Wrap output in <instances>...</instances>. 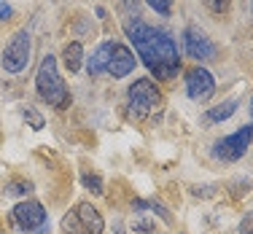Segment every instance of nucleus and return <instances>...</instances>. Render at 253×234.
<instances>
[{
	"instance_id": "f8f14e48",
	"label": "nucleus",
	"mask_w": 253,
	"mask_h": 234,
	"mask_svg": "<svg viewBox=\"0 0 253 234\" xmlns=\"http://www.w3.org/2000/svg\"><path fill=\"white\" fill-rule=\"evenodd\" d=\"M62 62H65V68L70 70V73H78V70L84 68V46H81V40H70L68 46H65V51H62Z\"/></svg>"
},
{
	"instance_id": "ddd939ff",
	"label": "nucleus",
	"mask_w": 253,
	"mask_h": 234,
	"mask_svg": "<svg viewBox=\"0 0 253 234\" xmlns=\"http://www.w3.org/2000/svg\"><path fill=\"white\" fill-rule=\"evenodd\" d=\"M237 100H226V103H221V105H215V108H210L208 111V121H226L229 116H232L234 111H237Z\"/></svg>"
},
{
	"instance_id": "4468645a",
	"label": "nucleus",
	"mask_w": 253,
	"mask_h": 234,
	"mask_svg": "<svg viewBox=\"0 0 253 234\" xmlns=\"http://www.w3.org/2000/svg\"><path fill=\"white\" fill-rule=\"evenodd\" d=\"M132 229H135L137 234H154L156 232V221L148 213H137L135 218H132Z\"/></svg>"
},
{
	"instance_id": "a878e982",
	"label": "nucleus",
	"mask_w": 253,
	"mask_h": 234,
	"mask_svg": "<svg viewBox=\"0 0 253 234\" xmlns=\"http://www.w3.org/2000/svg\"><path fill=\"white\" fill-rule=\"evenodd\" d=\"M251 116H253V103H251Z\"/></svg>"
},
{
	"instance_id": "1a4fd4ad",
	"label": "nucleus",
	"mask_w": 253,
	"mask_h": 234,
	"mask_svg": "<svg viewBox=\"0 0 253 234\" xmlns=\"http://www.w3.org/2000/svg\"><path fill=\"white\" fill-rule=\"evenodd\" d=\"M135 54H132L129 49H126L124 43H116L113 46V54H111V65H108V73H111L113 78H124L129 76L132 70H135Z\"/></svg>"
},
{
	"instance_id": "2eb2a0df",
	"label": "nucleus",
	"mask_w": 253,
	"mask_h": 234,
	"mask_svg": "<svg viewBox=\"0 0 253 234\" xmlns=\"http://www.w3.org/2000/svg\"><path fill=\"white\" fill-rule=\"evenodd\" d=\"M81 183H84V189H86V191H92L94 196L105 194V186H102V178H100V175H94V172H84V175H81Z\"/></svg>"
},
{
	"instance_id": "4be33fe9",
	"label": "nucleus",
	"mask_w": 253,
	"mask_h": 234,
	"mask_svg": "<svg viewBox=\"0 0 253 234\" xmlns=\"http://www.w3.org/2000/svg\"><path fill=\"white\" fill-rule=\"evenodd\" d=\"M240 234H253V213H245L243 224H240Z\"/></svg>"
},
{
	"instance_id": "6ab92c4d",
	"label": "nucleus",
	"mask_w": 253,
	"mask_h": 234,
	"mask_svg": "<svg viewBox=\"0 0 253 234\" xmlns=\"http://www.w3.org/2000/svg\"><path fill=\"white\" fill-rule=\"evenodd\" d=\"M146 3L151 5L159 16H170L172 14V0H146Z\"/></svg>"
},
{
	"instance_id": "dca6fc26",
	"label": "nucleus",
	"mask_w": 253,
	"mask_h": 234,
	"mask_svg": "<svg viewBox=\"0 0 253 234\" xmlns=\"http://www.w3.org/2000/svg\"><path fill=\"white\" fill-rule=\"evenodd\" d=\"M30 191H33V186L27 181H8L5 183V194L8 196H27Z\"/></svg>"
},
{
	"instance_id": "393cba45",
	"label": "nucleus",
	"mask_w": 253,
	"mask_h": 234,
	"mask_svg": "<svg viewBox=\"0 0 253 234\" xmlns=\"http://www.w3.org/2000/svg\"><path fill=\"white\" fill-rule=\"evenodd\" d=\"M113 234H126V232H124V226H122V224H116V232H113Z\"/></svg>"
},
{
	"instance_id": "5701e85b",
	"label": "nucleus",
	"mask_w": 253,
	"mask_h": 234,
	"mask_svg": "<svg viewBox=\"0 0 253 234\" xmlns=\"http://www.w3.org/2000/svg\"><path fill=\"white\" fill-rule=\"evenodd\" d=\"M215 186H194V196H213Z\"/></svg>"
},
{
	"instance_id": "f03ea898",
	"label": "nucleus",
	"mask_w": 253,
	"mask_h": 234,
	"mask_svg": "<svg viewBox=\"0 0 253 234\" xmlns=\"http://www.w3.org/2000/svg\"><path fill=\"white\" fill-rule=\"evenodd\" d=\"M35 92L43 103L54 105L57 111H65L70 108V92L65 86L62 76H59V68H57V59L51 54H46L38 65V73H35Z\"/></svg>"
},
{
	"instance_id": "a211bd4d",
	"label": "nucleus",
	"mask_w": 253,
	"mask_h": 234,
	"mask_svg": "<svg viewBox=\"0 0 253 234\" xmlns=\"http://www.w3.org/2000/svg\"><path fill=\"white\" fill-rule=\"evenodd\" d=\"M22 116H25V118H27V121H30V127H33L35 132H38V129H43V127H46V121H43V116H41V113H38V111H35V108H25V111H22Z\"/></svg>"
},
{
	"instance_id": "7ed1b4c3",
	"label": "nucleus",
	"mask_w": 253,
	"mask_h": 234,
	"mask_svg": "<svg viewBox=\"0 0 253 234\" xmlns=\"http://www.w3.org/2000/svg\"><path fill=\"white\" fill-rule=\"evenodd\" d=\"M30 51H33V43H30V33L27 30H16L14 35H11V40L5 43L3 49V70L11 76H19L22 70H27L30 65Z\"/></svg>"
},
{
	"instance_id": "9b49d317",
	"label": "nucleus",
	"mask_w": 253,
	"mask_h": 234,
	"mask_svg": "<svg viewBox=\"0 0 253 234\" xmlns=\"http://www.w3.org/2000/svg\"><path fill=\"white\" fill-rule=\"evenodd\" d=\"M113 40H105V43H100L97 49L92 51V57L86 59V70L89 76H102L108 73V65H111V54H113Z\"/></svg>"
},
{
	"instance_id": "423d86ee",
	"label": "nucleus",
	"mask_w": 253,
	"mask_h": 234,
	"mask_svg": "<svg viewBox=\"0 0 253 234\" xmlns=\"http://www.w3.org/2000/svg\"><path fill=\"white\" fill-rule=\"evenodd\" d=\"M11 215H14V224L19 226L22 232H38L41 226H46L49 224V218H46V210L41 202H35V199H25V202H19L14 210H11Z\"/></svg>"
},
{
	"instance_id": "0eeeda50",
	"label": "nucleus",
	"mask_w": 253,
	"mask_h": 234,
	"mask_svg": "<svg viewBox=\"0 0 253 234\" xmlns=\"http://www.w3.org/2000/svg\"><path fill=\"white\" fill-rule=\"evenodd\" d=\"M215 92V78L210 73L208 68H191L189 73H186V94H189L191 100H197V103H205V100H210Z\"/></svg>"
},
{
	"instance_id": "6e6552de",
	"label": "nucleus",
	"mask_w": 253,
	"mask_h": 234,
	"mask_svg": "<svg viewBox=\"0 0 253 234\" xmlns=\"http://www.w3.org/2000/svg\"><path fill=\"white\" fill-rule=\"evenodd\" d=\"M183 49L191 59H197V62H205V59L215 57L213 40H210L208 33L200 30V27H186L183 30Z\"/></svg>"
},
{
	"instance_id": "9d476101",
	"label": "nucleus",
	"mask_w": 253,
	"mask_h": 234,
	"mask_svg": "<svg viewBox=\"0 0 253 234\" xmlns=\"http://www.w3.org/2000/svg\"><path fill=\"white\" fill-rule=\"evenodd\" d=\"M76 218L81 221V226L86 229V234H102L105 232V221H102L100 210L92 205V202H81L76 207Z\"/></svg>"
},
{
	"instance_id": "412c9836",
	"label": "nucleus",
	"mask_w": 253,
	"mask_h": 234,
	"mask_svg": "<svg viewBox=\"0 0 253 234\" xmlns=\"http://www.w3.org/2000/svg\"><path fill=\"white\" fill-rule=\"evenodd\" d=\"M229 3H232V0H205V5H208L213 14H226V11H229Z\"/></svg>"
},
{
	"instance_id": "b1692460",
	"label": "nucleus",
	"mask_w": 253,
	"mask_h": 234,
	"mask_svg": "<svg viewBox=\"0 0 253 234\" xmlns=\"http://www.w3.org/2000/svg\"><path fill=\"white\" fill-rule=\"evenodd\" d=\"M11 16H14V8L5 0H0V19H11Z\"/></svg>"
},
{
	"instance_id": "f257e3e1",
	"label": "nucleus",
	"mask_w": 253,
	"mask_h": 234,
	"mask_svg": "<svg viewBox=\"0 0 253 234\" xmlns=\"http://www.w3.org/2000/svg\"><path fill=\"white\" fill-rule=\"evenodd\" d=\"M124 33L129 38V43L135 46L140 62L159 81H170V78L178 76L180 57H178V46L172 40V35H167L165 30H156L151 25H146L143 19H126Z\"/></svg>"
},
{
	"instance_id": "f3484780",
	"label": "nucleus",
	"mask_w": 253,
	"mask_h": 234,
	"mask_svg": "<svg viewBox=\"0 0 253 234\" xmlns=\"http://www.w3.org/2000/svg\"><path fill=\"white\" fill-rule=\"evenodd\" d=\"M62 229H65V234H86V229L81 226V221L76 218V213H68L62 218Z\"/></svg>"
},
{
	"instance_id": "20e7f679",
	"label": "nucleus",
	"mask_w": 253,
	"mask_h": 234,
	"mask_svg": "<svg viewBox=\"0 0 253 234\" xmlns=\"http://www.w3.org/2000/svg\"><path fill=\"white\" fill-rule=\"evenodd\" d=\"M126 97H129V111L135 113L137 118H143L146 113H151L162 105V94H159V89H156V83L151 78H137L129 86Z\"/></svg>"
},
{
	"instance_id": "aec40b11",
	"label": "nucleus",
	"mask_w": 253,
	"mask_h": 234,
	"mask_svg": "<svg viewBox=\"0 0 253 234\" xmlns=\"http://www.w3.org/2000/svg\"><path fill=\"white\" fill-rule=\"evenodd\" d=\"M148 210H154V213H156V215H159V218H162V221H165V224H167V226H170V224H172V215H170V210H167L165 205H162V202H156V199H151V202H148Z\"/></svg>"
},
{
	"instance_id": "39448f33",
	"label": "nucleus",
	"mask_w": 253,
	"mask_h": 234,
	"mask_svg": "<svg viewBox=\"0 0 253 234\" xmlns=\"http://www.w3.org/2000/svg\"><path fill=\"white\" fill-rule=\"evenodd\" d=\"M251 140H253V124L237 129L234 135H229V137H221V140L215 143L213 154L218 156V159H224V161H237V159H243L245 151H248Z\"/></svg>"
}]
</instances>
